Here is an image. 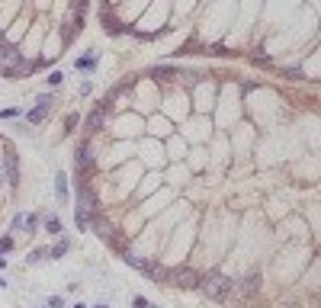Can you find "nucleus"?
<instances>
[{"label": "nucleus", "mask_w": 321, "mask_h": 308, "mask_svg": "<svg viewBox=\"0 0 321 308\" xmlns=\"http://www.w3.org/2000/svg\"><path fill=\"white\" fill-rule=\"evenodd\" d=\"M97 218V196L87 183H80V193H77V206H74V222L80 231L90 228V222Z\"/></svg>", "instance_id": "1"}, {"label": "nucleus", "mask_w": 321, "mask_h": 308, "mask_svg": "<svg viewBox=\"0 0 321 308\" xmlns=\"http://www.w3.org/2000/svg\"><path fill=\"white\" fill-rule=\"evenodd\" d=\"M199 289H203L209 299L222 302V299H228V295L234 292V282L225 273H206V276H199Z\"/></svg>", "instance_id": "2"}, {"label": "nucleus", "mask_w": 321, "mask_h": 308, "mask_svg": "<svg viewBox=\"0 0 321 308\" xmlns=\"http://www.w3.org/2000/svg\"><path fill=\"white\" fill-rule=\"evenodd\" d=\"M164 282H170V286H177V289H193V286H199V273H196V270H189V267L170 270V273L164 276Z\"/></svg>", "instance_id": "3"}, {"label": "nucleus", "mask_w": 321, "mask_h": 308, "mask_svg": "<svg viewBox=\"0 0 321 308\" xmlns=\"http://www.w3.org/2000/svg\"><path fill=\"white\" fill-rule=\"evenodd\" d=\"M52 103H55V97L52 93H42L39 100H35V106L26 113V122H32V125H39V122H45V116L52 113Z\"/></svg>", "instance_id": "4"}, {"label": "nucleus", "mask_w": 321, "mask_h": 308, "mask_svg": "<svg viewBox=\"0 0 321 308\" xmlns=\"http://www.w3.org/2000/svg\"><path fill=\"white\" fill-rule=\"evenodd\" d=\"M4 173H7V186L13 189L19 183V161H16L13 148H7V154H4Z\"/></svg>", "instance_id": "5"}, {"label": "nucleus", "mask_w": 321, "mask_h": 308, "mask_svg": "<svg viewBox=\"0 0 321 308\" xmlns=\"http://www.w3.org/2000/svg\"><path fill=\"white\" fill-rule=\"evenodd\" d=\"M0 64H7V68H16L23 64V55L16 45H10V42H0Z\"/></svg>", "instance_id": "6"}, {"label": "nucleus", "mask_w": 321, "mask_h": 308, "mask_svg": "<svg viewBox=\"0 0 321 308\" xmlns=\"http://www.w3.org/2000/svg\"><path fill=\"white\" fill-rule=\"evenodd\" d=\"M35 225H39V218H35V215H23V212H19V215L13 218V231L32 234V231H35Z\"/></svg>", "instance_id": "7"}, {"label": "nucleus", "mask_w": 321, "mask_h": 308, "mask_svg": "<svg viewBox=\"0 0 321 308\" xmlns=\"http://www.w3.org/2000/svg\"><path fill=\"white\" fill-rule=\"evenodd\" d=\"M90 170H93V148L84 145L77 154V173H90Z\"/></svg>", "instance_id": "8"}, {"label": "nucleus", "mask_w": 321, "mask_h": 308, "mask_svg": "<svg viewBox=\"0 0 321 308\" xmlns=\"http://www.w3.org/2000/svg\"><path fill=\"white\" fill-rule=\"evenodd\" d=\"M106 113H110V103H100L97 106V109H93L90 113V119H87V132H97V128H100V122H103V116Z\"/></svg>", "instance_id": "9"}, {"label": "nucleus", "mask_w": 321, "mask_h": 308, "mask_svg": "<svg viewBox=\"0 0 321 308\" xmlns=\"http://www.w3.org/2000/svg\"><path fill=\"white\" fill-rule=\"evenodd\" d=\"M68 251H71V241H68V238H61V241H58L55 247H49V251H45V257H52V260H61Z\"/></svg>", "instance_id": "10"}, {"label": "nucleus", "mask_w": 321, "mask_h": 308, "mask_svg": "<svg viewBox=\"0 0 321 308\" xmlns=\"http://www.w3.org/2000/svg\"><path fill=\"white\" fill-rule=\"evenodd\" d=\"M55 196H58V203H68V177L65 173L55 177Z\"/></svg>", "instance_id": "11"}, {"label": "nucleus", "mask_w": 321, "mask_h": 308, "mask_svg": "<svg viewBox=\"0 0 321 308\" xmlns=\"http://www.w3.org/2000/svg\"><path fill=\"white\" fill-rule=\"evenodd\" d=\"M74 68H77V71H93V68H97V55H87V58H77V61H74Z\"/></svg>", "instance_id": "12"}, {"label": "nucleus", "mask_w": 321, "mask_h": 308, "mask_svg": "<svg viewBox=\"0 0 321 308\" xmlns=\"http://www.w3.org/2000/svg\"><path fill=\"white\" fill-rule=\"evenodd\" d=\"M257 286H260V276H257V273H251V276L244 279V289H241V292H244V295H254V289H257Z\"/></svg>", "instance_id": "13"}, {"label": "nucleus", "mask_w": 321, "mask_h": 308, "mask_svg": "<svg viewBox=\"0 0 321 308\" xmlns=\"http://www.w3.org/2000/svg\"><path fill=\"white\" fill-rule=\"evenodd\" d=\"M45 231L61 234V218H58V215H49V218H45Z\"/></svg>", "instance_id": "14"}, {"label": "nucleus", "mask_w": 321, "mask_h": 308, "mask_svg": "<svg viewBox=\"0 0 321 308\" xmlns=\"http://www.w3.org/2000/svg\"><path fill=\"white\" fill-rule=\"evenodd\" d=\"M154 74H158V77H174V74H177V68H167V64H161V68H154Z\"/></svg>", "instance_id": "15"}, {"label": "nucleus", "mask_w": 321, "mask_h": 308, "mask_svg": "<svg viewBox=\"0 0 321 308\" xmlns=\"http://www.w3.org/2000/svg\"><path fill=\"white\" fill-rule=\"evenodd\" d=\"M61 80H65V74H61V71H52V74H49V87H58Z\"/></svg>", "instance_id": "16"}, {"label": "nucleus", "mask_w": 321, "mask_h": 308, "mask_svg": "<svg viewBox=\"0 0 321 308\" xmlns=\"http://www.w3.org/2000/svg\"><path fill=\"white\" fill-rule=\"evenodd\" d=\"M26 260H29V263H39V260H45V251H32Z\"/></svg>", "instance_id": "17"}, {"label": "nucleus", "mask_w": 321, "mask_h": 308, "mask_svg": "<svg viewBox=\"0 0 321 308\" xmlns=\"http://www.w3.org/2000/svg\"><path fill=\"white\" fill-rule=\"evenodd\" d=\"M10 247H13V238H0V254H7Z\"/></svg>", "instance_id": "18"}, {"label": "nucleus", "mask_w": 321, "mask_h": 308, "mask_svg": "<svg viewBox=\"0 0 321 308\" xmlns=\"http://www.w3.org/2000/svg\"><path fill=\"white\" fill-rule=\"evenodd\" d=\"M61 305H65L61 295H52V299H49V308H61Z\"/></svg>", "instance_id": "19"}, {"label": "nucleus", "mask_w": 321, "mask_h": 308, "mask_svg": "<svg viewBox=\"0 0 321 308\" xmlns=\"http://www.w3.org/2000/svg\"><path fill=\"white\" fill-rule=\"evenodd\" d=\"M132 305H135V308H151V305H148V299H141V295H135Z\"/></svg>", "instance_id": "20"}, {"label": "nucleus", "mask_w": 321, "mask_h": 308, "mask_svg": "<svg viewBox=\"0 0 321 308\" xmlns=\"http://www.w3.org/2000/svg\"><path fill=\"white\" fill-rule=\"evenodd\" d=\"M13 116H19V109H4V113H0V119H13Z\"/></svg>", "instance_id": "21"}, {"label": "nucleus", "mask_w": 321, "mask_h": 308, "mask_svg": "<svg viewBox=\"0 0 321 308\" xmlns=\"http://www.w3.org/2000/svg\"><path fill=\"white\" fill-rule=\"evenodd\" d=\"M0 183H7V173H4V161H0Z\"/></svg>", "instance_id": "22"}, {"label": "nucleus", "mask_w": 321, "mask_h": 308, "mask_svg": "<svg viewBox=\"0 0 321 308\" xmlns=\"http://www.w3.org/2000/svg\"><path fill=\"white\" fill-rule=\"evenodd\" d=\"M71 308H87V305H84V302H77V305H71Z\"/></svg>", "instance_id": "23"}, {"label": "nucleus", "mask_w": 321, "mask_h": 308, "mask_svg": "<svg viewBox=\"0 0 321 308\" xmlns=\"http://www.w3.org/2000/svg\"><path fill=\"white\" fill-rule=\"evenodd\" d=\"M4 267H7V260H4V257H0V270H4Z\"/></svg>", "instance_id": "24"}, {"label": "nucleus", "mask_w": 321, "mask_h": 308, "mask_svg": "<svg viewBox=\"0 0 321 308\" xmlns=\"http://www.w3.org/2000/svg\"><path fill=\"white\" fill-rule=\"evenodd\" d=\"M93 308H110V305H93Z\"/></svg>", "instance_id": "25"}, {"label": "nucleus", "mask_w": 321, "mask_h": 308, "mask_svg": "<svg viewBox=\"0 0 321 308\" xmlns=\"http://www.w3.org/2000/svg\"><path fill=\"white\" fill-rule=\"evenodd\" d=\"M4 286H7V282H4V279H0V289H4Z\"/></svg>", "instance_id": "26"}]
</instances>
